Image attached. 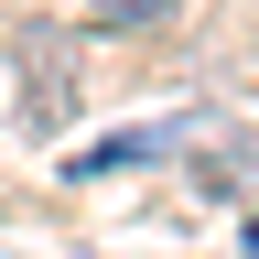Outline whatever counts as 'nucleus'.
<instances>
[{"mask_svg":"<svg viewBox=\"0 0 259 259\" xmlns=\"http://www.w3.org/2000/svg\"><path fill=\"white\" fill-rule=\"evenodd\" d=\"M65 108H76V87H65V44L44 32V54H32V130H54Z\"/></svg>","mask_w":259,"mask_h":259,"instance_id":"obj_1","label":"nucleus"},{"mask_svg":"<svg viewBox=\"0 0 259 259\" xmlns=\"http://www.w3.org/2000/svg\"><path fill=\"white\" fill-rule=\"evenodd\" d=\"M87 11L108 22V32H141V22H162V11H173V0H87Z\"/></svg>","mask_w":259,"mask_h":259,"instance_id":"obj_2","label":"nucleus"},{"mask_svg":"<svg viewBox=\"0 0 259 259\" xmlns=\"http://www.w3.org/2000/svg\"><path fill=\"white\" fill-rule=\"evenodd\" d=\"M248 259H259V216H248Z\"/></svg>","mask_w":259,"mask_h":259,"instance_id":"obj_3","label":"nucleus"}]
</instances>
